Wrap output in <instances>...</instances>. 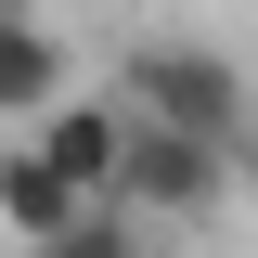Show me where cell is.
<instances>
[{
    "instance_id": "obj_5",
    "label": "cell",
    "mask_w": 258,
    "mask_h": 258,
    "mask_svg": "<svg viewBox=\"0 0 258 258\" xmlns=\"http://www.w3.org/2000/svg\"><path fill=\"white\" fill-rule=\"evenodd\" d=\"M64 91H78V52H64L39 13H0V129H39Z\"/></svg>"
},
{
    "instance_id": "obj_2",
    "label": "cell",
    "mask_w": 258,
    "mask_h": 258,
    "mask_svg": "<svg viewBox=\"0 0 258 258\" xmlns=\"http://www.w3.org/2000/svg\"><path fill=\"white\" fill-rule=\"evenodd\" d=\"M232 194H245V155H232V142L168 129V116H129V181H116V207H129V220L194 232V220H220Z\"/></svg>"
},
{
    "instance_id": "obj_6",
    "label": "cell",
    "mask_w": 258,
    "mask_h": 258,
    "mask_svg": "<svg viewBox=\"0 0 258 258\" xmlns=\"http://www.w3.org/2000/svg\"><path fill=\"white\" fill-rule=\"evenodd\" d=\"M142 232H155V220H129V207H91L78 232H52V245H13V258H142Z\"/></svg>"
},
{
    "instance_id": "obj_7",
    "label": "cell",
    "mask_w": 258,
    "mask_h": 258,
    "mask_svg": "<svg viewBox=\"0 0 258 258\" xmlns=\"http://www.w3.org/2000/svg\"><path fill=\"white\" fill-rule=\"evenodd\" d=\"M245 207H258V142H245Z\"/></svg>"
},
{
    "instance_id": "obj_1",
    "label": "cell",
    "mask_w": 258,
    "mask_h": 258,
    "mask_svg": "<svg viewBox=\"0 0 258 258\" xmlns=\"http://www.w3.org/2000/svg\"><path fill=\"white\" fill-rule=\"evenodd\" d=\"M116 91H129V116H168V129H207V142H232V155L258 142V103H245V64H232V52H207V39H142V52H116Z\"/></svg>"
},
{
    "instance_id": "obj_3",
    "label": "cell",
    "mask_w": 258,
    "mask_h": 258,
    "mask_svg": "<svg viewBox=\"0 0 258 258\" xmlns=\"http://www.w3.org/2000/svg\"><path fill=\"white\" fill-rule=\"evenodd\" d=\"M39 142H52V168L91 194V207H116V181H129V91L116 78H103V91H64L52 116H39Z\"/></svg>"
},
{
    "instance_id": "obj_4",
    "label": "cell",
    "mask_w": 258,
    "mask_h": 258,
    "mask_svg": "<svg viewBox=\"0 0 258 258\" xmlns=\"http://www.w3.org/2000/svg\"><path fill=\"white\" fill-rule=\"evenodd\" d=\"M91 220V194L52 168V142L39 129H0V232L13 245H52V232H78Z\"/></svg>"
},
{
    "instance_id": "obj_8",
    "label": "cell",
    "mask_w": 258,
    "mask_h": 258,
    "mask_svg": "<svg viewBox=\"0 0 258 258\" xmlns=\"http://www.w3.org/2000/svg\"><path fill=\"white\" fill-rule=\"evenodd\" d=\"M0 13H39V0H0Z\"/></svg>"
}]
</instances>
